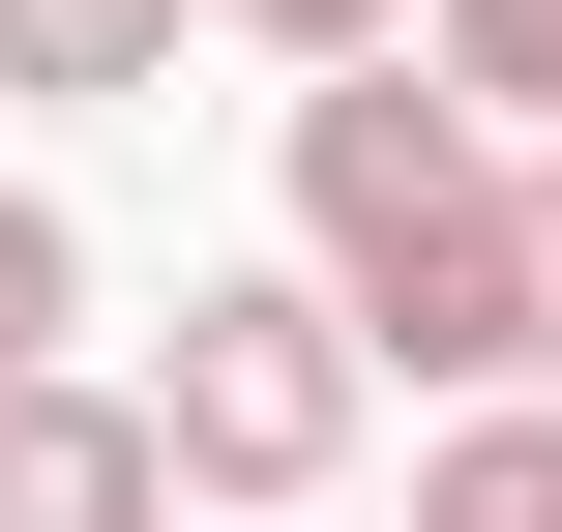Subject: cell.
Masks as SVG:
<instances>
[{"mask_svg":"<svg viewBox=\"0 0 562 532\" xmlns=\"http://www.w3.org/2000/svg\"><path fill=\"white\" fill-rule=\"evenodd\" d=\"M296 267L356 296V355L533 385V148H504L474 89H415V30L296 89Z\"/></svg>","mask_w":562,"mask_h":532,"instance_id":"cell-1","label":"cell"},{"mask_svg":"<svg viewBox=\"0 0 562 532\" xmlns=\"http://www.w3.org/2000/svg\"><path fill=\"white\" fill-rule=\"evenodd\" d=\"M356 385H385V355H356L326 267H207V296L148 326V444H178V503H267V532L356 474Z\"/></svg>","mask_w":562,"mask_h":532,"instance_id":"cell-2","label":"cell"},{"mask_svg":"<svg viewBox=\"0 0 562 532\" xmlns=\"http://www.w3.org/2000/svg\"><path fill=\"white\" fill-rule=\"evenodd\" d=\"M0 532H178V444H148V385H0Z\"/></svg>","mask_w":562,"mask_h":532,"instance_id":"cell-3","label":"cell"},{"mask_svg":"<svg viewBox=\"0 0 562 532\" xmlns=\"http://www.w3.org/2000/svg\"><path fill=\"white\" fill-rule=\"evenodd\" d=\"M415 532H562V385H474L415 444Z\"/></svg>","mask_w":562,"mask_h":532,"instance_id":"cell-4","label":"cell"},{"mask_svg":"<svg viewBox=\"0 0 562 532\" xmlns=\"http://www.w3.org/2000/svg\"><path fill=\"white\" fill-rule=\"evenodd\" d=\"M178 59V0H0V89H59V118H119Z\"/></svg>","mask_w":562,"mask_h":532,"instance_id":"cell-5","label":"cell"},{"mask_svg":"<svg viewBox=\"0 0 562 532\" xmlns=\"http://www.w3.org/2000/svg\"><path fill=\"white\" fill-rule=\"evenodd\" d=\"M415 30H445V89H474V118H562V0H415Z\"/></svg>","mask_w":562,"mask_h":532,"instance_id":"cell-6","label":"cell"},{"mask_svg":"<svg viewBox=\"0 0 562 532\" xmlns=\"http://www.w3.org/2000/svg\"><path fill=\"white\" fill-rule=\"evenodd\" d=\"M59 326H89V237H59V207H30V178H0V385H30V355H59Z\"/></svg>","mask_w":562,"mask_h":532,"instance_id":"cell-7","label":"cell"},{"mask_svg":"<svg viewBox=\"0 0 562 532\" xmlns=\"http://www.w3.org/2000/svg\"><path fill=\"white\" fill-rule=\"evenodd\" d=\"M237 30H267V59H385L415 0H237Z\"/></svg>","mask_w":562,"mask_h":532,"instance_id":"cell-8","label":"cell"},{"mask_svg":"<svg viewBox=\"0 0 562 532\" xmlns=\"http://www.w3.org/2000/svg\"><path fill=\"white\" fill-rule=\"evenodd\" d=\"M533 385H562V148H533Z\"/></svg>","mask_w":562,"mask_h":532,"instance_id":"cell-9","label":"cell"},{"mask_svg":"<svg viewBox=\"0 0 562 532\" xmlns=\"http://www.w3.org/2000/svg\"><path fill=\"white\" fill-rule=\"evenodd\" d=\"M296 532H326V503H296Z\"/></svg>","mask_w":562,"mask_h":532,"instance_id":"cell-10","label":"cell"}]
</instances>
